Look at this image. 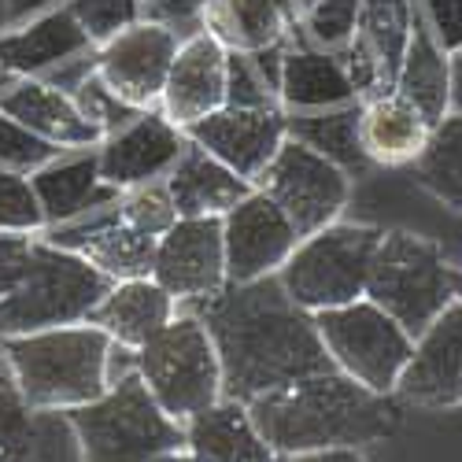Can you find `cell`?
Instances as JSON below:
<instances>
[{
  "mask_svg": "<svg viewBox=\"0 0 462 462\" xmlns=\"http://www.w3.org/2000/svg\"><path fill=\"white\" fill-rule=\"evenodd\" d=\"M414 0H363L348 45L340 49L344 70L359 93V100L389 93L411 42Z\"/></svg>",
  "mask_w": 462,
  "mask_h": 462,
  "instance_id": "obj_14",
  "label": "cell"
},
{
  "mask_svg": "<svg viewBox=\"0 0 462 462\" xmlns=\"http://www.w3.org/2000/svg\"><path fill=\"white\" fill-rule=\"evenodd\" d=\"M115 211H119V218L130 229H137V234H144V237H156V241L178 222V208H174V197L167 189V178L123 189L119 200H115Z\"/></svg>",
  "mask_w": 462,
  "mask_h": 462,
  "instance_id": "obj_32",
  "label": "cell"
},
{
  "mask_svg": "<svg viewBox=\"0 0 462 462\" xmlns=\"http://www.w3.org/2000/svg\"><path fill=\"white\" fill-rule=\"evenodd\" d=\"M356 100L359 93L348 79V70H344L340 52L315 49L311 42H303V33L285 45L278 70V104L285 107V115L326 111Z\"/></svg>",
  "mask_w": 462,
  "mask_h": 462,
  "instance_id": "obj_24",
  "label": "cell"
},
{
  "mask_svg": "<svg viewBox=\"0 0 462 462\" xmlns=\"http://www.w3.org/2000/svg\"><path fill=\"white\" fill-rule=\"evenodd\" d=\"M70 97H74V104L82 107V115L86 119L100 130V137H107V134H115L119 126H126L130 119H134V107H126L119 97H115L107 86H104V79L97 74V60H93V67L82 74L79 82H74V89H70Z\"/></svg>",
  "mask_w": 462,
  "mask_h": 462,
  "instance_id": "obj_35",
  "label": "cell"
},
{
  "mask_svg": "<svg viewBox=\"0 0 462 462\" xmlns=\"http://www.w3.org/2000/svg\"><path fill=\"white\" fill-rule=\"evenodd\" d=\"M222 363V396L252 403L274 389L333 370L315 315L282 289L278 274L226 285L197 307Z\"/></svg>",
  "mask_w": 462,
  "mask_h": 462,
  "instance_id": "obj_1",
  "label": "cell"
},
{
  "mask_svg": "<svg viewBox=\"0 0 462 462\" xmlns=\"http://www.w3.org/2000/svg\"><path fill=\"white\" fill-rule=\"evenodd\" d=\"M185 426V451L197 462H282L259 426L248 414V403L218 400L208 411L181 421Z\"/></svg>",
  "mask_w": 462,
  "mask_h": 462,
  "instance_id": "obj_26",
  "label": "cell"
},
{
  "mask_svg": "<svg viewBox=\"0 0 462 462\" xmlns=\"http://www.w3.org/2000/svg\"><path fill=\"white\" fill-rule=\"evenodd\" d=\"M289 5L296 8V15H300V26L307 23V15H311L315 8H319V0H289Z\"/></svg>",
  "mask_w": 462,
  "mask_h": 462,
  "instance_id": "obj_44",
  "label": "cell"
},
{
  "mask_svg": "<svg viewBox=\"0 0 462 462\" xmlns=\"http://www.w3.org/2000/svg\"><path fill=\"white\" fill-rule=\"evenodd\" d=\"M185 144V130H178L160 107L137 111L126 126H119L97 144L100 178L119 192L141 181L167 178Z\"/></svg>",
  "mask_w": 462,
  "mask_h": 462,
  "instance_id": "obj_18",
  "label": "cell"
},
{
  "mask_svg": "<svg viewBox=\"0 0 462 462\" xmlns=\"http://www.w3.org/2000/svg\"><path fill=\"white\" fill-rule=\"evenodd\" d=\"M359 5L363 0H319V8L303 23V42H311L315 49H326V52H340L352 37Z\"/></svg>",
  "mask_w": 462,
  "mask_h": 462,
  "instance_id": "obj_36",
  "label": "cell"
},
{
  "mask_svg": "<svg viewBox=\"0 0 462 462\" xmlns=\"http://www.w3.org/2000/svg\"><path fill=\"white\" fill-rule=\"evenodd\" d=\"M366 300L418 337L437 315H444V307L462 300V266L433 237L389 226L381 229L370 263Z\"/></svg>",
  "mask_w": 462,
  "mask_h": 462,
  "instance_id": "obj_4",
  "label": "cell"
},
{
  "mask_svg": "<svg viewBox=\"0 0 462 462\" xmlns=\"http://www.w3.org/2000/svg\"><path fill=\"white\" fill-rule=\"evenodd\" d=\"M400 400L377 396L340 370L300 377L248 403V414L278 455H311L329 448H370L400 426Z\"/></svg>",
  "mask_w": 462,
  "mask_h": 462,
  "instance_id": "obj_2",
  "label": "cell"
},
{
  "mask_svg": "<svg viewBox=\"0 0 462 462\" xmlns=\"http://www.w3.org/2000/svg\"><path fill=\"white\" fill-rule=\"evenodd\" d=\"M414 8L448 56L462 49V0H414Z\"/></svg>",
  "mask_w": 462,
  "mask_h": 462,
  "instance_id": "obj_38",
  "label": "cell"
},
{
  "mask_svg": "<svg viewBox=\"0 0 462 462\" xmlns=\"http://www.w3.org/2000/svg\"><path fill=\"white\" fill-rule=\"evenodd\" d=\"M67 5L74 8V15H79L89 30V37L100 45L104 37H111L119 26L141 19V5L137 0H67Z\"/></svg>",
  "mask_w": 462,
  "mask_h": 462,
  "instance_id": "obj_37",
  "label": "cell"
},
{
  "mask_svg": "<svg viewBox=\"0 0 462 462\" xmlns=\"http://www.w3.org/2000/svg\"><path fill=\"white\" fill-rule=\"evenodd\" d=\"M148 462H197V458H192L185 448H171V451H160V455H152Z\"/></svg>",
  "mask_w": 462,
  "mask_h": 462,
  "instance_id": "obj_43",
  "label": "cell"
},
{
  "mask_svg": "<svg viewBox=\"0 0 462 462\" xmlns=\"http://www.w3.org/2000/svg\"><path fill=\"white\" fill-rule=\"evenodd\" d=\"M97 49L86 23L74 15L70 5H60L8 33H0V74H26V79H49L60 67L82 60Z\"/></svg>",
  "mask_w": 462,
  "mask_h": 462,
  "instance_id": "obj_20",
  "label": "cell"
},
{
  "mask_svg": "<svg viewBox=\"0 0 462 462\" xmlns=\"http://www.w3.org/2000/svg\"><path fill=\"white\" fill-rule=\"evenodd\" d=\"M67 418L79 433L82 462H148L185 448V426L148 396L137 374L115 381L100 400L67 411Z\"/></svg>",
  "mask_w": 462,
  "mask_h": 462,
  "instance_id": "obj_7",
  "label": "cell"
},
{
  "mask_svg": "<svg viewBox=\"0 0 462 462\" xmlns=\"http://www.w3.org/2000/svg\"><path fill=\"white\" fill-rule=\"evenodd\" d=\"M63 148H56L52 141L37 137L33 130H26L23 123H15L12 115L0 111V171L8 174H37L45 163H52Z\"/></svg>",
  "mask_w": 462,
  "mask_h": 462,
  "instance_id": "obj_34",
  "label": "cell"
},
{
  "mask_svg": "<svg viewBox=\"0 0 462 462\" xmlns=\"http://www.w3.org/2000/svg\"><path fill=\"white\" fill-rule=\"evenodd\" d=\"M137 5H141V15L174 26L181 37L192 33V30H200V8H204V0H137Z\"/></svg>",
  "mask_w": 462,
  "mask_h": 462,
  "instance_id": "obj_39",
  "label": "cell"
},
{
  "mask_svg": "<svg viewBox=\"0 0 462 462\" xmlns=\"http://www.w3.org/2000/svg\"><path fill=\"white\" fill-rule=\"evenodd\" d=\"M433 134V123L396 89L359 100V144L374 171H407Z\"/></svg>",
  "mask_w": 462,
  "mask_h": 462,
  "instance_id": "obj_22",
  "label": "cell"
},
{
  "mask_svg": "<svg viewBox=\"0 0 462 462\" xmlns=\"http://www.w3.org/2000/svg\"><path fill=\"white\" fill-rule=\"evenodd\" d=\"M137 377L171 418L185 421L222 400V363L197 311H178L137 352Z\"/></svg>",
  "mask_w": 462,
  "mask_h": 462,
  "instance_id": "obj_8",
  "label": "cell"
},
{
  "mask_svg": "<svg viewBox=\"0 0 462 462\" xmlns=\"http://www.w3.org/2000/svg\"><path fill=\"white\" fill-rule=\"evenodd\" d=\"M178 311L181 307L156 278H134V282H115L107 296L97 303L89 322L100 326L115 344L141 352L163 326L178 319Z\"/></svg>",
  "mask_w": 462,
  "mask_h": 462,
  "instance_id": "obj_27",
  "label": "cell"
},
{
  "mask_svg": "<svg viewBox=\"0 0 462 462\" xmlns=\"http://www.w3.org/2000/svg\"><path fill=\"white\" fill-rule=\"evenodd\" d=\"M0 462H82L79 433L63 411H30L0 356Z\"/></svg>",
  "mask_w": 462,
  "mask_h": 462,
  "instance_id": "obj_19",
  "label": "cell"
},
{
  "mask_svg": "<svg viewBox=\"0 0 462 462\" xmlns=\"http://www.w3.org/2000/svg\"><path fill=\"white\" fill-rule=\"evenodd\" d=\"M222 245L229 285H248L274 278L296 252L300 234L271 197L252 189L234 211L222 215Z\"/></svg>",
  "mask_w": 462,
  "mask_h": 462,
  "instance_id": "obj_15",
  "label": "cell"
},
{
  "mask_svg": "<svg viewBox=\"0 0 462 462\" xmlns=\"http://www.w3.org/2000/svg\"><path fill=\"white\" fill-rule=\"evenodd\" d=\"M255 189L285 211V218L292 222L300 237H307L348 215L356 181L337 163L319 156L315 148L289 137L271 160V167L255 178Z\"/></svg>",
  "mask_w": 462,
  "mask_h": 462,
  "instance_id": "obj_10",
  "label": "cell"
},
{
  "mask_svg": "<svg viewBox=\"0 0 462 462\" xmlns=\"http://www.w3.org/2000/svg\"><path fill=\"white\" fill-rule=\"evenodd\" d=\"M111 337L93 326H60L26 337H5V363L30 411H79L100 400L107 381Z\"/></svg>",
  "mask_w": 462,
  "mask_h": 462,
  "instance_id": "obj_3",
  "label": "cell"
},
{
  "mask_svg": "<svg viewBox=\"0 0 462 462\" xmlns=\"http://www.w3.org/2000/svg\"><path fill=\"white\" fill-rule=\"evenodd\" d=\"M37 237H19V234H0V300H5L26 274L30 266V248Z\"/></svg>",
  "mask_w": 462,
  "mask_h": 462,
  "instance_id": "obj_40",
  "label": "cell"
},
{
  "mask_svg": "<svg viewBox=\"0 0 462 462\" xmlns=\"http://www.w3.org/2000/svg\"><path fill=\"white\" fill-rule=\"evenodd\" d=\"M181 33L160 19H134L97 45V74L104 86L134 111L160 107L171 63L178 56Z\"/></svg>",
  "mask_w": 462,
  "mask_h": 462,
  "instance_id": "obj_11",
  "label": "cell"
},
{
  "mask_svg": "<svg viewBox=\"0 0 462 462\" xmlns=\"http://www.w3.org/2000/svg\"><path fill=\"white\" fill-rule=\"evenodd\" d=\"M289 137L315 148L319 156L337 163L352 181H363L366 174H374L370 160L363 156V144H359V100L326 107V111L289 115Z\"/></svg>",
  "mask_w": 462,
  "mask_h": 462,
  "instance_id": "obj_30",
  "label": "cell"
},
{
  "mask_svg": "<svg viewBox=\"0 0 462 462\" xmlns=\"http://www.w3.org/2000/svg\"><path fill=\"white\" fill-rule=\"evenodd\" d=\"M381 241V226L359 218H337L315 234L300 237L296 252L278 271L282 289L303 311H333L366 296L370 263Z\"/></svg>",
  "mask_w": 462,
  "mask_h": 462,
  "instance_id": "obj_6",
  "label": "cell"
},
{
  "mask_svg": "<svg viewBox=\"0 0 462 462\" xmlns=\"http://www.w3.org/2000/svg\"><path fill=\"white\" fill-rule=\"evenodd\" d=\"M0 234H19V237L45 234V211L26 174L0 171Z\"/></svg>",
  "mask_w": 462,
  "mask_h": 462,
  "instance_id": "obj_33",
  "label": "cell"
},
{
  "mask_svg": "<svg viewBox=\"0 0 462 462\" xmlns=\"http://www.w3.org/2000/svg\"><path fill=\"white\" fill-rule=\"evenodd\" d=\"M451 111H462V49L451 52Z\"/></svg>",
  "mask_w": 462,
  "mask_h": 462,
  "instance_id": "obj_42",
  "label": "cell"
},
{
  "mask_svg": "<svg viewBox=\"0 0 462 462\" xmlns=\"http://www.w3.org/2000/svg\"><path fill=\"white\" fill-rule=\"evenodd\" d=\"M226 97H229V49L215 42L208 30L185 33L167 74L160 111L178 130H189L200 119H208V115H215L218 107H226Z\"/></svg>",
  "mask_w": 462,
  "mask_h": 462,
  "instance_id": "obj_17",
  "label": "cell"
},
{
  "mask_svg": "<svg viewBox=\"0 0 462 462\" xmlns=\"http://www.w3.org/2000/svg\"><path fill=\"white\" fill-rule=\"evenodd\" d=\"M407 171L437 204L462 215V111L444 115Z\"/></svg>",
  "mask_w": 462,
  "mask_h": 462,
  "instance_id": "obj_31",
  "label": "cell"
},
{
  "mask_svg": "<svg viewBox=\"0 0 462 462\" xmlns=\"http://www.w3.org/2000/svg\"><path fill=\"white\" fill-rule=\"evenodd\" d=\"M200 30H208L229 52L245 56L289 45L303 33L289 0H204Z\"/></svg>",
  "mask_w": 462,
  "mask_h": 462,
  "instance_id": "obj_23",
  "label": "cell"
},
{
  "mask_svg": "<svg viewBox=\"0 0 462 462\" xmlns=\"http://www.w3.org/2000/svg\"><path fill=\"white\" fill-rule=\"evenodd\" d=\"M315 326L326 344V356L333 359V370L359 381L377 396L396 393L414 352V337L393 315H384L374 300L363 296L356 303L333 307V311H319Z\"/></svg>",
  "mask_w": 462,
  "mask_h": 462,
  "instance_id": "obj_9",
  "label": "cell"
},
{
  "mask_svg": "<svg viewBox=\"0 0 462 462\" xmlns=\"http://www.w3.org/2000/svg\"><path fill=\"white\" fill-rule=\"evenodd\" d=\"M0 356H5V340H0Z\"/></svg>",
  "mask_w": 462,
  "mask_h": 462,
  "instance_id": "obj_45",
  "label": "cell"
},
{
  "mask_svg": "<svg viewBox=\"0 0 462 462\" xmlns=\"http://www.w3.org/2000/svg\"><path fill=\"white\" fill-rule=\"evenodd\" d=\"M393 396L403 407H462V300L414 337L411 363Z\"/></svg>",
  "mask_w": 462,
  "mask_h": 462,
  "instance_id": "obj_16",
  "label": "cell"
},
{
  "mask_svg": "<svg viewBox=\"0 0 462 462\" xmlns=\"http://www.w3.org/2000/svg\"><path fill=\"white\" fill-rule=\"evenodd\" d=\"M285 462H374L366 448H329V451H311V455H292Z\"/></svg>",
  "mask_w": 462,
  "mask_h": 462,
  "instance_id": "obj_41",
  "label": "cell"
},
{
  "mask_svg": "<svg viewBox=\"0 0 462 462\" xmlns=\"http://www.w3.org/2000/svg\"><path fill=\"white\" fill-rule=\"evenodd\" d=\"M403 100H411L426 119L437 126L444 115L451 111V56L440 49L433 30L414 8V26H411V42L393 86Z\"/></svg>",
  "mask_w": 462,
  "mask_h": 462,
  "instance_id": "obj_29",
  "label": "cell"
},
{
  "mask_svg": "<svg viewBox=\"0 0 462 462\" xmlns=\"http://www.w3.org/2000/svg\"><path fill=\"white\" fill-rule=\"evenodd\" d=\"M30 181H33V192H37L42 211H45V229L70 222L79 215H89V211H97L119 197V189H111L100 178L97 148L60 152L52 163H45L37 174H30Z\"/></svg>",
  "mask_w": 462,
  "mask_h": 462,
  "instance_id": "obj_25",
  "label": "cell"
},
{
  "mask_svg": "<svg viewBox=\"0 0 462 462\" xmlns=\"http://www.w3.org/2000/svg\"><path fill=\"white\" fill-rule=\"evenodd\" d=\"M167 189L174 197L178 218H222L226 211H234L255 185L245 181L241 174H234L200 144L189 141L178 163L167 174Z\"/></svg>",
  "mask_w": 462,
  "mask_h": 462,
  "instance_id": "obj_28",
  "label": "cell"
},
{
  "mask_svg": "<svg viewBox=\"0 0 462 462\" xmlns=\"http://www.w3.org/2000/svg\"><path fill=\"white\" fill-rule=\"evenodd\" d=\"M0 111L15 123L33 130L37 137L52 141L63 152L97 148L104 137L82 115L74 97L45 79H26V74H0Z\"/></svg>",
  "mask_w": 462,
  "mask_h": 462,
  "instance_id": "obj_21",
  "label": "cell"
},
{
  "mask_svg": "<svg viewBox=\"0 0 462 462\" xmlns=\"http://www.w3.org/2000/svg\"><path fill=\"white\" fill-rule=\"evenodd\" d=\"M156 278L181 311H197L200 303L218 296L226 278V245H222V218H178L156 241Z\"/></svg>",
  "mask_w": 462,
  "mask_h": 462,
  "instance_id": "obj_12",
  "label": "cell"
},
{
  "mask_svg": "<svg viewBox=\"0 0 462 462\" xmlns=\"http://www.w3.org/2000/svg\"><path fill=\"white\" fill-rule=\"evenodd\" d=\"M111 285L82 255L37 237L23 282L0 300V340L89 322Z\"/></svg>",
  "mask_w": 462,
  "mask_h": 462,
  "instance_id": "obj_5",
  "label": "cell"
},
{
  "mask_svg": "<svg viewBox=\"0 0 462 462\" xmlns=\"http://www.w3.org/2000/svg\"><path fill=\"white\" fill-rule=\"evenodd\" d=\"M185 137L255 185V178L289 141V115L282 104H226L197 126H189Z\"/></svg>",
  "mask_w": 462,
  "mask_h": 462,
  "instance_id": "obj_13",
  "label": "cell"
}]
</instances>
